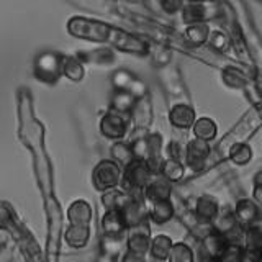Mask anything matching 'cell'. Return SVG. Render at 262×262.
<instances>
[{"mask_svg": "<svg viewBox=\"0 0 262 262\" xmlns=\"http://www.w3.org/2000/svg\"><path fill=\"white\" fill-rule=\"evenodd\" d=\"M68 31L76 38L95 41V43H108L115 48H118L120 51L131 53V54L143 56L149 51V45L144 39L97 20L74 16L68 23Z\"/></svg>", "mask_w": 262, "mask_h": 262, "instance_id": "obj_1", "label": "cell"}, {"mask_svg": "<svg viewBox=\"0 0 262 262\" xmlns=\"http://www.w3.org/2000/svg\"><path fill=\"white\" fill-rule=\"evenodd\" d=\"M152 176L151 169L147 167L146 161L136 159L129 164V166L123 167L121 174V188L133 196H143V190L146 184L149 182Z\"/></svg>", "mask_w": 262, "mask_h": 262, "instance_id": "obj_2", "label": "cell"}, {"mask_svg": "<svg viewBox=\"0 0 262 262\" xmlns=\"http://www.w3.org/2000/svg\"><path fill=\"white\" fill-rule=\"evenodd\" d=\"M121 166L115 159H103L95 166L92 174L94 187L98 192H106L121 182Z\"/></svg>", "mask_w": 262, "mask_h": 262, "instance_id": "obj_3", "label": "cell"}, {"mask_svg": "<svg viewBox=\"0 0 262 262\" xmlns=\"http://www.w3.org/2000/svg\"><path fill=\"white\" fill-rule=\"evenodd\" d=\"M129 123L131 113H123L110 108V112H106L100 121V131L103 133V136L110 139H121L128 133Z\"/></svg>", "mask_w": 262, "mask_h": 262, "instance_id": "obj_4", "label": "cell"}, {"mask_svg": "<svg viewBox=\"0 0 262 262\" xmlns=\"http://www.w3.org/2000/svg\"><path fill=\"white\" fill-rule=\"evenodd\" d=\"M210 154H211L210 141H205V139L195 136L185 144L184 159L187 167H190L193 170H200L203 167V164L210 158Z\"/></svg>", "mask_w": 262, "mask_h": 262, "instance_id": "obj_5", "label": "cell"}, {"mask_svg": "<svg viewBox=\"0 0 262 262\" xmlns=\"http://www.w3.org/2000/svg\"><path fill=\"white\" fill-rule=\"evenodd\" d=\"M62 66H64V59L59 54L46 53L43 56H39L36 61V76L41 80L53 84L62 74Z\"/></svg>", "mask_w": 262, "mask_h": 262, "instance_id": "obj_6", "label": "cell"}, {"mask_svg": "<svg viewBox=\"0 0 262 262\" xmlns=\"http://www.w3.org/2000/svg\"><path fill=\"white\" fill-rule=\"evenodd\" d=\"M149 221L151 220H146L143 223H139L136 226H131L128 228V251L131 252H136V254H144L147 251H151V229H149Z\"/></svg>", "mask_w": 262, "mask_h": 262, "instance_id": "obj_7", "label": "cell"}, {"mask_svg": "<svg viewBox=\"0 0 262 262\" xmlns=\"http://www.w3.org/2000/svg\"><path fill=\"white\" fill-rule=\"evenodd\" d=\"M172 184L170 180L167 177H164L161 172H158V174H152L149 182L146 184L144 190H143V196L146 202H159V200H167L172 196Z\"/></svg>", "mask_w": 262, "mask_h": 262, "instance_id": "obj_8", "label": "cell"}, {"mask_svg": "<svg viewBox=\"0 0 262 262\" xmlns=\"http://www.w3.org/2000/svg\"><path fill=\"white\" fill-rule=\"evenodd\" d=\"M113 85H115V89L128 90V92L133 94L136 98H141V97L147 95V87L144 82L139 80L135 74H131L129 71H125V69L113 74Z\"/></svg>", "mask_w": 262, "mask_h": 262, "instance_id": "obj_9", "label": "cell"}, {"mask_svg": "<svg viewBox=\"0 0 262 262\" xmlns=\"http://www.w3.org/2000/svg\"><path fill=\"white\" fill-rule=\"evenodd\" d=\"M218 13V4L215 2H192L184 8V20L187 23H202Z\"/></svg>", "mask_w": 262, "mask_h": 262, "instance_id": "obj_10", "label": "cell"}, {"mask_svg": "<svg viewBox=\"0 0 262 262\" xmlns=\"http://www.w3.org/2000/svg\"><path fill=\"white\" fill-rule=\"evenodd\" d=\"M102 229L105 236H123L128 229L125 213L120 208H110L102 218Z\"/></svg>", "mask_w": 262, "mask_h": 262, "instance_id": "obj_11", "label": "cell"}, {"mask_svg": "<svg viewBox=\"0 0 262 262\" xmlns=\"http://www.w3.org/2000/svg\"><path fill=\"white\" fill-rule=\"evenodd\" d=\"M202 248L203 251L207 252V256L211 257V259H220L223 251L226 249L228 246V239L225 234H221L216 229L210 228L207 233L203 234L202 237Z\"/></svg>", "mask_w": 262, "mask_h": 262, "instance_id": "obj_12", "label": "cell"}, {"mask_svg": "<svg viewBox=\"0 0 262 262\" xmlns=\"http://www.w3.org/2000/svg\"><path fill=\"white\" fill-rule=\"evenodd\" d=\"M131 121L136 126V129L143 131L147 129V126L152 121V105L149 95H144L141 98H138L133 112H131Z\"/></svg>", "mask_w": 262, "mask_h": 262, "instance_id": "obj_13", "label": "cell"}, {"mask_svg": "<svg viewBox=\"0 0 262 262\" xmlns=\"http://www.w3.org/2000/svg\"><path fill=\"white\" fill-rule=\"evenodd\" d=\"M220 207L218 202L210 195H202L199 196V200L195 203V216L196 220L203 225H210L213 223V220L218 216Z\"/></svg>", "mask_w": 262, "mask_h": 262, "instance_id": "obj_14", "label": "cell"}, {"mask_svg": "<svg viewBox=\"0 0 262 262\" xmlns=\"http://www.w3.org/2000/svg\"><path fill=\"white\" fill-rule=\"evenodd\" d=\"M234 215L239 221V225H243L244 228L251 226L254 221H256L260 215V205L256 200L251 199H241L236 203L234 208Z\"/></svg>", "mask_w": 262, "mask_h": 262, "instance_id": "obj_15", "label": "cell"}, {"mask_svg": "<svg viewBox=\"0 0 262 262\" xmlns=\"http://www.w3.org/2000/svg\"><path fill=\"white\" fill-rule=\"evenodd\" d=\"M169 120L170 125L177 128V129H187L193 126L195 123V110L190 105L187 103H177L170 108L169 112Z\"/></svg>", "mask_w": 262, "mask_h": 262, "instance_id": "obj_16", "label": "cell"}, {"mask_svg": "<svg viewBox=\"0 0 262 262\" xmlns=\"http://www.w3.org/2000/svg\"><path fill=\"white\" fill-rule=\"evenodd\" d=\"M123 213H125L128 228L136 226L139 223H143V221L149 220V211H147L144 205V199H141V196H133V199L125 205Z\"/></svg>", "mask_w": 262, "mask_h": 262, "instance_id": "obj_17", "label": "cell"}, {"mask_svg": "<svg viewBox=\"0 0 262 262\" xmlns=\"http://www.w3.org/2000/svg\"><path fill=\"white\" fill-rule=\"evenodd\" d=\"M68 218L71 225H89L92 220V207L85 200H76L68 210Z\"/></svg>", "mask_w": 262, "mask_h": 262, "instance_id": "obj_18", "label": "cell"}, {"mask_svg": "<svg viewBox=\"0 0 262 262\" xmlns=\"http://www.w3.org/2000/svg\"><path fill=\"white\" fill-rule=\"evenodd\" d=\"M174 213H176V208H174V203L170 202V199L159 200L152 203V207L149 210V220L156 225H164L172 220Z\"/></svg>", "mask_w": 262, "mask_h": 262, "instance_id": "obj_19", "label": "cell"}, {"mask_svg": "<svg viewBox=\"0 0 262 262\" xmlns=\"http://www.w3.org/2000/svg\"><path fill=\"white\" fill-rule=\"evenodd\" d=\"M138 98L128 92V90H120L117 89L115 94L112 95V100H110V108L112 110H117V112H123V113H131L136 105Z\"/></svg>", "mask_w": 262, "mask_h": 262, "instance_id": "obj_20", "label": "cell"}, {"mask_svg": "<svg viewBox=\"0 0 262 262\" xmlns=\"http://www.w3.org/2000/svg\"><path fill=\"white\" fill-rule=\"evenodd\" d=\"M90 237V228L89 225H71L66 231V241L71 248L80 249L89 243Z\"/></svg>", "mask_w": 262, "mask_h": 262, "instance_id": "obj_21", "label": "cell"}, {"mask_svg": "<svg viewBox=\"0 0 262 262\" xmlns=\"http://www.w3.org/2000/svg\"><path fill=\"white\" fill-rule=\"evenodd\" d=\"M133 199V195H129L128 192H125L121 188V190H117V187L115 188H110V190L103 192V196H102V203L106 210L110 208H120L123 210L125 208V205Z\"/></svg>", "mask_w": 262, "mask_h": 262, "instance_id": "obj_22", "label": "cell"}, {"mask_svg": "<svg viewBox=\"0 0 262 262\" xmlns=\"http://www.w3.org/2000/svg\"><path fill=\"white\" fill-rule=\"evenodd\" d=\"M239 226V221H237L236 215H234V210L233 211H220L218 216L213 220L211 223V228L220 231L221 234L228 236L231 231Z\"/></svg>", "mask_w": 262, "mask_h": 262, "instance_id": "obj_23", "label": "cell"}, {"mask_svg": "<svg viewBox=\"0 0 262 262\" xmlns=\"http://www.w3.org/2000/svg\"><path fill=\"white\" fill-rule=\"evenodd\" d=\"M112 158L117 161L121 167L129 166L131 162L136 161V156L133 152V147H131V143H125L117 139V143L112 146Z\"/></svg>", "mask_w": 262, "mask_h": 262, "instance_id": "obj_24", "label": "cell"}, {"mask_svg": "<svg viewBox=\"0 0 262 262\" xmlns=\"http://www.w3.org/2000/svg\"><path fill=\"white\" fill-rule=\"evenodd\" d=\"M223 80L231 89H246L249 77L239 69V66H228L223 71Z\"/></svg>", "mask_w": 262, "mask_h": 262, "instance_id": "obj_25", "label": "cell"}, {"mask_svg": "<svg viewBox=\"0 0 262 262\" xmlns=\"http://www.w3.org/2000/svg\"><path fill=\"white\" fill-rule=\"evenodd\" d=\"M172 246H174V243H172V239L167 234H158L152 239V243H151V254H152V257L158 259V260L169 259Z\"/></svg>", "mask_w": 262, "mask_h": 262, "instance_id": "obj_26", "label": "cell"}, {"mask_svg": "<svg viewBox=\"0 0 262 262\" xmlns=\"http://www.w3.org/2000/svg\"><path fill=\"white\" fill-rule=\"evenodd\" d=\"M208 36H210V30L203 21L202 23H192L185 31L187 43L195 46V48H199L200 45H203L205 41L208 39Z\"/></svg>", "mask_w": 262, "mask_h": 262, "instance_id": "obj_27", "label": "cell"}, {"mask_svg": "<svg viewBox=\"0 0 262 262\" xmlns=\"http://www.w3.org/2000/svg\"><path fill=\"white\" fill-rule=\"evenodd\" d=\"M193 135L196 138H202L205 141H211L216 136V123L208 117H202L199 120H195L193 123Z\"/></svg>", "mask_w": 262, "mask_h": 262, "instance_id": "obj_28", "label": "cell"}, {"mask_svg": "<svg viewBox=\"0 0 262 262\" xmlns=\"http://www.w3.org/2000/svg\"><path fill=\"white\" fill-rule=\"evenodd\" d=\"M161 174L164 177H167L170 182H179V180L184 179L185 167H184V164L180 162V159L169 158V159H164V164L161 167Z\"/></svg>", "mask_w": 262, "mask_h": 262, "instance_id": "obj_29", "label": "cell"}, {"mask_svg": "<svg viewBox=\"0 0 262 262\" xmlns=\"http://www.w3.org/2000/svg\"><path fill=\"white\" fill-rule=\"evenodd\" d=\"M228 156L236 166H246V164L252 159V149H251V146L246 143H236L234 146H231Z\"/></svg>", "mask_w": 262, "mask_h": 262, "instance_id": "obj_30", "label": "cell"}, {"mask_svg": "<svg viewBox=\"0 0 262 262\" xmlns=\"http://www.w3.org/2000/svg\"><path fill=\"white\" fill-rule=\"evenodd\" d=\"M62 72L66 74V77H69L74 82L82 80V77H84V64H82V59H79V57H68V59H64Z\"/></svg>", "mask_w": 262, "mask_h": 262, "instance_id": "obj_31", "label": "cell"}, {"mask_svg": "<svg viewBox=\"0 0 262 262\" xmlns=\"http://www.w3.org/2000/svg\"><path fill=\"white\" fill-rule=\"evenodd\" d=\"M169 259L172 262H192L193 260V251L188 248L185 243H176L172 246Z\"/></svg>", "mask_w": 262, "mask_h": 262, "instance_id": "obj_32", "label": "cell"}, {"mask_svg": "<svg viewBox=\"0 0 262 262\" xmlns=\"http://www.w3.org/2000/svg\"><path fill=\"white\" fill-rule=\"evenodd\" d=\"M244 244H237V243H228L226 249L221 254V260H243L244 256Z\"/></svg>", "mask_w": 262, "mask_h": 262, "instance_id": "obj_33", "label": "cell"}, {"mask_svg": "<svg viewBox=\"0 0 262 262\" xmlns=\"http://www.w3.org/2000/svg\"><path fill=\"white\" fill-rule=\"evenodd\" d=\"M80 59L89 61V62H97V64H103V62H110L113 59V53L108 49H98V51H90L87 56H80Z\"/></svg>", "mask_w": 262, "mask_h": 262, "instance_id": "obj_34", "label": "cell"}, {"mask_svg": "<svg viewBox=\"0 0 262 262\" xmlns=\"http://www.w3.org/2000/svg\"><path fill=\"white\" fill-rule=\"evenodd\" d=\"M208 39H210V43H211V48L215 49V51L225 53L226 49H228V38H226V35H223V33L213 31V33H210Z\"/></svg>", "mask_w": 262, "mask_h": 262, "instance_id": "obj_35", "label": "cell"}, {"mask_svg": "<svg viewBox=\"0 0 262 262\" xmlns=\"http://www.w3.org/2000/svg\"><path fill=\"white\" fill-rule=\"evenodd\" d=\"M252 199L256 200L262 207V170H259L254 176V190H252Z\"/></svg>", "mask_w": 262, "mask_h": 262, "instance_id": "obj_36", "label": "cell"}, {"mask_svg": "<svg viewBox=\"0 0 262 262\" xmlns=\"http://www.w3.org/2000/svg\"><path fill=\"white\" fill-rule=\"evenodd\" d=\"M162 5L167 12H176L180 7V0H162Z\"/></svg>", "mask_w": 262, "mask_h": 262, "instance_id": "obj_37", "label": "cell"}, {"mask_svg": "<svg viewBox=\"0 0 262 262\" xmlns=\"http://www.w3.org/2000/svg\"><path fill=\"white\" fill-rule=\"evenodd\" d=\"M190 2H202V0H190Z\"/></svg>", "mask_w": 262, "mask_h": 262, "instance_id": "obj_38", "label": "cell"}]
</instances>
